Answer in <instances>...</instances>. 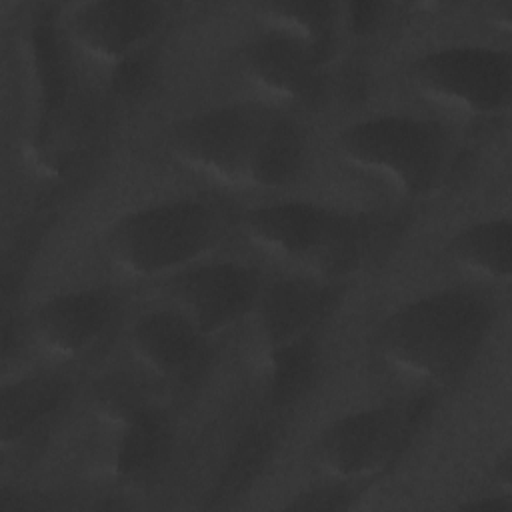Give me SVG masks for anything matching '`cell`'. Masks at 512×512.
I'll use <instances>...</instances> for the list:
<instances>
[{
	"mask_svg": "<svg viewBox=\"0 0 512 512\" xmlns=\"http://www.w3.org/2000/svg\"><path fill=\"white\" fill-rule=\"evenodd\" d=\"M494 324L492 302L472 288H440L386 314L372 338L378 364L420 388L452 384L476 358Z\"/></svg>",
	"mask_w": 512,
	"mask_h": 512,
	"instance_id": "1",
	"label": "cell"
},
{
	"mask_svg": "<svg viewBox=\"0 0 512 512\" xmlns=\"http://www.w3.org/2000/svg\"><path fill=\"white\" fill-rule=\"evenodd\" d=\"M334 152L348 172L402 200L434 194L450 164V140L434 120L396 112L346 124Z\"/></svg>",
	"mask_w": 512,
	"mask_h": 512,
	"instance_id": "2",
	"label": "cell"
},
{
	"mask_svg": "<svg viewBox=\"0 0 512 512\" xmlns=\"http://www.w3.org/2000/svg\"><path fill=\"white\" fill-rule=\"evenodd\" d=\"M220 232V216L210 204L194 198L162 200L118 216L102 236V252L126 278H170L202 262Z\"/></svg>",
	"mask_w": 512,
	"mask_h": 512,
	"instance_id": "3",
	"label": "cell"
},
{
	"mask_svg": "<svg viewBox=\"0 0 512 512\" xmlns=\"http://www.w3.org/2000/svg\"><path fill=\"white\" fill-rule=\"evenodd\" d=\"M240 230L264 256L320 280L352 268L366 238L354 216L308 200L252 206L242 214Z\"/></svg>",
	"mask_w": 512,
	"mask_h": 512,
	"instance_id": "4",
	"label": "cell"
},
{
	"mask_svg": "<svg viewBox=\"0 0 512 512\" xmlns=\"http://www.w3.org/2000/svg\"><path fill=\"white\" fill-rule=\"evenodd\" d=\"M406 80L428 108L458 120H488L508 108L512 56L504 48L452 44L416 56Z\"/></svg>",
	"mask_w": 512,
	"mask_h": 512,
	"instance_id": "5",
	"label": "cell"
},
{
	"mask_svg": "<svg viewBox=\"0 0 512 512\" xmlns=\"http://www.w3.org/2000/svg\"><path fill=\"white\" fill-rule=\"evenodd\" d=\"M96 440L90 462L98 476L132 482L154 470L168 450L166 414L128 378L106 380L92 398Z\"/></svg>",
	"mask_w": 512,
	"mask_h": 512,
	"instance_id": "6",
	"label": "cell"
},
{
	"mask_svg": "<svg viewBox=\"0 0 512 512\" xmlns=\"http://www.w3.org/2000/svg\"><path fill=\"white\" fill-rule=\"evenodd\" d=\"M270 108L226 104L180 120L168 134L170 158L194 176L248 190L254 150Z\"/></svg>",
	"mask_w": 512,
	"mask_h": 512,
	"instance_id": "7",
	"label": "cell"
},
{
	"mask_svg": "<svg viewBox=\"0 0 512 512\" xmlns=\"http://www.w3.org/2000/svg\"><path fill=\"white\" fill-rule=\"evenodd\" d=\"M166 6L150 0H90L60 14L64 44L82 60L106 70L132 62L160 32Z\"/></svg>",
	"mask_w": 512,
	"mask_h": 512,
	"instance_id": "8",
	"label": "cell"
},
{
	"mask_svg": "<svg viewBox=\"0 0 512 512\" xmlns=\"http://www.w3.org/2000/svg\"><path fill=\"white\" fill-rule=\"evenodd\" d=\"M332 304L334 288L314 276L298 274L264 284L248 322L252 354L266 376L308 348Z\"/></svg>",
	"mask_w": 512,
	"mask_h": 512,
	"instance_id": "9",
	"label": "cell"
},
{
	"mask_svg": "<svg viewBox=\"0 0 512 512\" xmlns=\"http://www.w3.org/2000/svg\"><path fill=\"white\" fill-rule=\"evenodd\" d=\"M406 430L400 406L378 404L332 420L318 436L316 470L338 484H358L378 476L396 456Z\"/></svg>",
	"mask_w": 512,
	"mask_h": 512,
	"instance_id": "10",
	"label": "cell"
},
{
	"mask_svg": "<svg viewBox=\"0 0 512 512\" xmlns=\"http://www.w3.org/2000/svg\"><path fill=\"white\" fill-rule=\"evenodd\" d=\"M174 306L208 342L248 320L264 280L260 272L236 260L196 262L166 278Z\"/></svg>",
	"mask_w": 512,
	"mask_h": 512,
	"instance_id": "11",
	"label": "cell"
},
{
	"mask_svg": "<svg viewBox=\"0 0 512 512\" xmlns=\"http://www.w3.org/2000/svg\"><path fill=\"white\" fill-rule=\"evenodd\" d=\"M116 318V298L102 288H74L48 296L30 316L36 350L50 362L68 364L88 356Z\"/></svg>",
	"mask_w": 512,
	"mask_h": 512,
	"instance_id": "12",
	"label": "cell"
},
{
	"mask_svg": "<svg viewBox=\"0 0 512 512\" xmlns=\"http://www.w3.org/2000/svg\"><path fill=\"white\" fill-rule=\"evenodd\" d=\"M318 56L282 36L260 32L240 52V76L274 106H308L324 94L326 76Z\"/></svg>",
	"mask_w": 512,
	"mask_h": 512,
	"instance_id": "13",
	"label": "cell"
},
{
	"mask_svg": "<svg viewBox=\"0 0 512 512\" xmlns=\"http://www.w3.org/2000/svg\"><path fill=\"white\" fill-rule=\"evenodd\" d=\"M64 38L60 26L52 20H40L32 26V64L38 76V118L30 128V146H34L38 162L58 168L66 158L64 144L72 128L70 84L62 54Z\"/></svg>",
	"mask_w": 512,
	"mask_h": 512,
	"instance_id": "14",
	"label": "cell"
},
{
	"mask_svg": "<svg viewBox=\"0 0 512 512\" xmlns=\"http://www.w3.org/2000/svg\"><path fill=\"white\" fill-rule=\"evenodd\" d=\"M126 346L138 368L168 382L190 374L206 340L174 306H166L138 314L128 328Z\"/></svg>",
	"mask_w": 512,
	"mask_h": 512,
	"instance_id": "15",
	"label": "cell"
},
{
	"mask_svg": "<svg viewBox=\"0 0 512 512\" xmlns=\"http://www.w3.org/2000/svg\"><path fill=\"white\" fill-rule=\"evenodd\" d=\"M452 264L482 282L506 284L512 274V222L508 216L474 222L448 242Z\"/></svg>",
	"mask_w": 512,
	"mask_h": 512,
	"instance_id": "16",
	"label": "cell"
},
{
	"mask_svg": "<svg viewBox=\"0 0 512 512\" xmlns=\"http://www.w3.org/2000/svg\"><path fill=\"white\" fill-rule=\"evenodd\" d=\"M306 160L302 128L288 116L270 110L250 166L248 190H278L292 184Z\"/></svg>",
	"mask_w": 512,
	"mask_h": 512,
	"instance_id": "17",
	"label": "cell"
},
{
	"mask_svg": "<svg viewBox=\"0 0 512 512\" xmlns=\"http://www.w3.org/2000/svg\"><path fill=\"white\" fill-rule=\"evenodd\" d=\"M256 14L262 32L296 42L322 62H328L340 18V8L336 4L306 0L266 2L256 8Z\"/></svg>",
	"mask_w": 512,
	"mask_h": 512,
	"instance_id": "18",
	"label": "cell"
},
{
	"mask_svg": "<svg viewBox=\"0 0 512 512\" xmlns=\"http://www.w3.org/2000/svg\"><path fill=\"white\" fill-rule=\"evenodd\" d=\"M64 400V386L52 376H28L2 388V446L20 444L50 418Z\"/></svg>",
	"mask_w": 512,
	"mask_h": 512,
	"instance_id": "19",
	"label": "cell"
},
{
	"mask_svg": "<svg viewBox=\"0 0 512 512\" xmlns=\"http://www.w3.org/2000/svg\"><path fill=\"white\" fill-rule=\"evenodd\" d=\"M348 496H352L350 484H338V482H326L320 488L308 490L300 496H296L294 502L288 504V508L296 510H340L348 508Z\"/></svg>",
	"mask_w": 512,
	"mask_h": 512,
	"instance_id": "20",
	"label": "cell"
},
{
	"mask_svg": "<svg viewBox=\"0 0 512 512\" xmlns=\"http://www.w3.org/2000/svg\"><path fill=\"white\" fill-rule=\"evenodd\" d=\"M348 10H350V14L346 18L350 20L352 32L368 34L380 22L386 6L376 4V2H360V4H350Z\"/></svg>",
	"mask_w": 512,
	"mask_h": 512,
	"instance_id": "21",
	"label": "cell"
}]
</instances>
